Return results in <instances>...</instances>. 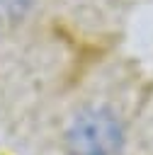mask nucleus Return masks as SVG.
I'll list each match as a JSON object with an SVG mask.
<instances>
[{
	"instance_id": "1",
	"label": "nucleus",
	"mask_w": 153,
	"mask_h": 155,
	"mask_svg": "<svg viewBox=\"0 0 153 155\" xmlns=\"http://www.w3.org/2000/svg\"><path fill=\"white\" fill-rule=\"evenodd\" d=\"M124 145V124L104 104H87L73 114L63 133L68 155H117Z\"/></svg>"
},
{
	"instance_id": "2",
	"label": "nucleus",
	"mask_w": 153,
	"mask_h": 155,
	"mask_svg": "<svg viewBox=\"0 0 153 155\" xmlns=\"http://www.w3.org/2000/svg\"><path fill=\"white\" fill-rule=\"evenodd\" d=\"M32 5H34V0H0V22L2 24L22 22L29 15Z\"/></svg>"
}]
</instances>
